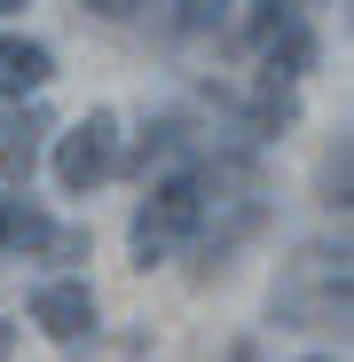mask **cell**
Segmentation results:
<instances>
[{
	"mask_svg": "<svg viewBox=\"0 0 354 362\" xmlns=\"http://www.w3.org/2000/svg\"><path fill=\"white\" fill-rule=\"evenodd\" d=\"M16 205H24V197H8V189H0V252H8V228H16Z\"/></svg>",
	"mask_w": 354,
	"mask_h": 362,
	"instance_id": "obj_10",
	"label": "cell"
},
{
	"mask_svg": "<svg viewBox=\"0 0 354 362\" xmlns=\"http://www.w3.org/2000/svg\"><path fill=\"white\" fill-rule=\"evenodd\" d=\"M16 354V323H0V362H8Z\"/></svg>",
	"mask_w": 354,
	"mask_h": 362,
	"instance_id": "obj_12",
	"label": "cell"
},
{
	"mask_svg": "<svg viewBox=\"0 0 354 362\" xmlns=\"http://www.w3.org/2000/svg\"><path fill=\"white\" fill-rule=\"evenodd\" d=\"M173 16H182V32H213L228 16V0H173Z\"/></svg>",
	"mask_w": 354,
	"mask_h": 362,
	"instance_id": "obj_8",
	"label": "cell"
},
{
	"mask_svg": "<svg viewBox=\"0 0 354 362\" xmlns=\"http://www.w3.org/2000/svg\"><path fill=\"white\" fill-rule=\"evenodd\" d=\"M228 362H260V346H252V339H236V346H228Z\"/></svg>",
	"mask_w": 354,
	"mask_h": 362,
	"instance_id": "obj_11",
	"label": "cell"
},
{
	"mask_svg": "<svg viewBox=\"0 0 354 362\" xmlns=\"http://www.w3.org/2000/svg\"><path fill=\"white\" fill-rule=\"evenodd\" d=\"M307 362H323V354H307Z\"/></svg>",
	"mask_w": 354,
	"mask_h": 362,
	"instance_id": "obj_14",
	"label": "cell"
},
{
	"mask_svg": "<svg viewBox=\"0 0 354 362\" xmlns=\"http://www.w3.org/2000/svg\"><path fill=\"white\" fill-rule=\"evenodd\" d=\"M182 158H189V118H158V127L142 134V150H134L142 173H150V165L165 173V165H182Z\"/></svg>",
	"mask_w": 354,
	"mask_h": 362,
	"instance_id": "obj_7",
	"label": "cell"
},
{
	"mask_svg": "<svg viewBox=\"0 0 354 362\" xmlns=\"http://www.w3.org/2000/svg\"><path fill=\"white\" fill-rule=\"evenodd\" d=\"M55 79V55L40 47V40H0V103H32L40 87Z\"/></svg>",
	"mask_w": 354,
	"mask_h": 362,
	"instance_id": "obj_4",
	"label": "cell"
},
{
	"mask_svg": "<svg viewBox=\"0 0 354 362\" xmlns=\"http://www.w3.org/2000/svg\"><path fill=\"white\" fill-rule=\"evenodd\" d=\"M8 8H24V0H0V16H8Z\"/></svg>",
	"mask_w": 354,
	"mask_h": 362,
	"instance_id": "obj_13",
	"label": "cell"
},
{
	"mask_svg": "<svg viewBox=\"0 0 354 362\" xmlns=\"http://www.w3.org/2000/svg\"><path fill=\"white\" fill-rule=\"evenodd\" d=\"M79 8H87V16H102V24H126V16H142V8H150V0H79Z\"/></svg>",
	"mask_w": 354,
	"mask_h": 362,
	"instance_id": "obj_9",
	"label": "cell"
},
{
	"mask_svg": "<svg viewBox=\"0 0 354 362\" xmlns=\"http://www.w3.org/2000/svg\"><path fill=\"white\" fill-rule=\"evenodd\" d=\"M32 323L55 339V346H79V339H95V291L87 284H40L32 291Z\"/></svg>",
	"mask_w": 354,
	"mask_h": 362,
	"instance_id": "obj_3",
	"label": "cell"
},
{
	"mask_svg": "<svg viewBox=\"0 0 354 362\" xmlns=\"http://www.w3.org/2000/svg\"><path fill=\"white\" fill-rule=\"evenodd\" d=\"M40 134H47L40 110H0V173H8V181H32V165H40Z\"/></svg>",
	"mask_w": 354,
	"mask_h": 362,
	"instance_id": "obj_5",
	"label": "cell"
},
{
	"mask_svg": "<svg viewBox=\"0 0 354 362\" xmlns=\"http://www.w3.org/2000/svg\"><path fill=\"white\" fill-rule=\"evenodd\" d=\"M189 228H197V165H165L150 181V197L134 213V268H158L189 245Z\"/></svg>",
	"mask_w": 354,
	"mask_h": 362,
	"instance_id": "obj_1",
	"label": "cell"
},
{
	"mask_svg": "<svg viewBox=\"0 0 354 362\" xmlns=\"http://www.w3.org/2000/svg\"><path fill=\"white\" fill-rule=\"evenodd\" d=\"M110 165H118V118L110 110H87L79 127L55 142V181H64V197H87V189L110 181Z\"/></svg>",
	"mask_w": 354,
	"mask_h": 362,
	"instance_id": "obj_2",
	"label": "cell"
},
{
	"mask_svg": "<svg viewBox=\"0 0 354 362\" xmlns=\"http://www.w3.org/2000/svg\"><path fill=\"white\" fill-rule=\"evenodd\" d=\"M8 245H16V252H47V260H79V252H87V236H79V228H55V221L32 213V205H16Z\"/></svg>",
	"mask_w": 354,
	"mask_h": 362,
	"instance_id": "obj_6",
	"label": "cell"
}]
</instances>
